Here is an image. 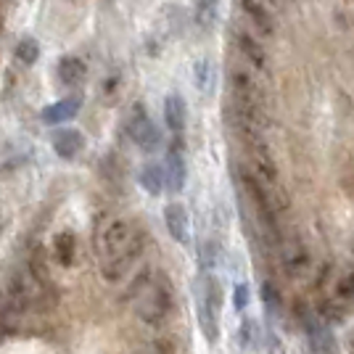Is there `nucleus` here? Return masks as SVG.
I'll list each match as a JSON object with an SVG mask.
<instances>
[{
    "label": "nucleus",
    "mask_w": 354,
    "mask_h": 354,
    "mask_svg": "<svg viewBox=\"0 0 354 354\" xmlns=\"http://www.w3.org/2000/svg\"><path fill=\"white\" fill-rule=\"evenodd\" d=\"M193 14H196V24L201 30L214 27V21L220 19V0H196Z\"/></svg>",
    "instance_id": "a211bd4d"
},
{
    "label": "nucleus",
    "mask_w": 354,
    "mask_h": 354,
    "mask_svg": "<svg viewBox=\"0 0 354 354\" xmlns=\"http://www.w3.org/2000/svg\"><path fill=\"white\" fill-rule=\"evenodd\" d=\"M238 180H241V185H243V191H246V196H249L251 207H254V212H257V217H259V222H262V227H265L270 236L278 238V209H275V204H272V196H270V191H267L265 185L259 183V177L251 172L249 167H241L238 169Z\"/></svg>",
    "instance_id": "7ed1b4c3"
},
{
    "label": "nucleus",
    "mask_w": 354,
    "mask_h": 354,
    "mask_svg": "<svg viewBox=\"0 0 354 354\" xmlns=\"http://www.w3.org/2000/svg\"><path fill=\"white\" fill-rule=\"evenodd\" d=\"M185 151H183V143L175 140L169 151H167V162H164V183L172 193L183 191L185 185Z\"/></svg>",
    "instance_id": "0eeeda50"
},
{
    "label": "nucleus",
    "mask_w": 354,
    "mask_h": 354,
    "mask_svg": "<svg viewBox=\"0 0 354 354\" xmlns=\"http://www.w3.org/2000/svg\"><path fill=\"white\" fill-rule=\"evenodd\" d=\"M241 8H243V14L251 19V24L262 32L265 37L275 35V21H272L270 11H267L259 0H241Z\"/></svg>",
    "instance_id": "4468645a"
},
{
    "label": "nucleus",
    "mask_w": 354,
    "mask_h": 354,
    "mask_svg": "<svg viewBox=\"0 0 354 354\" xmlns=\"http://www.w3.org/2000/svg\"><path fill=\"white\" fill-rule=\"evenodd\" d=\"M164 225H167L169 236L175 238L180 246L188 243L191 222H188V212H185L183 204H167V207H164Z\"/></svg>",
    "instance_id": "1a4fd4ad"
},
{
    "label": "nucleus",
    "mask_w": 354,
    "mask_h": 354,
    "mask_svg": "<svg viewBox=\"0 0 354 354\" xmlns=\"http://www.w3.org/2000/svg\"><path fill=\"white\" fill-rule=\"evenodd\" d=\"M336 299L339 301H354V272L341 275L336 283Z\"/></svg>",
    "instance_id": "4be33fe9"
},
{
    "label": "nucleus",
    "mask_w": 354,
    "mask_h": 354,
    "mask_svg": "<svg viewBox=\"0 0 354 354\" xmlns=\"http://www.w3.org/2000/svg\"><path fill=\"white\" fill-rule=\"evenodd\" d=\"M172 307H175V288L167 278H153L146 291L138 296V317L153 328L167 323Z\"/></svg>",
    "instance_id": "f257e3e1"
},
{
    "label": "nucleus",
    "mask_w": 354,
    "mask_h": 354,
    "mask_svg": "<svg viewBox=\"0 0 354 354\" xmlns=\"http://www.w3.org/2000/svg\"><path fill=\"white\" fill-rule=\"evenodd\" d=\"M164 122H167V127L172 130V133H183L185 130V122H188V109H185V101H183V95H167L164 98Z\"/></svg>",
    "instance_id": "ddd939ff"
},
{
    "label": "nucleus",
    "mask_w": 354,
    "mask_h": 354,
    "mask_svg": "<svg viewBox=\"0 0 354 354\" xmlns=\"http://www.w3.org/2000/svg\"><path fill=\"white\" fill-rule=\"evenodd\" d=\"M77 111H80V101L77 98H64L59 104L48 106L43 111V119L48 124H64V122L77 117Z\"/></svg>",
    "instance_id": "f3484780"
},
{
    "label": "nucleus",
    "mask_w": 354,
    "mask_h": 354,
    "mask_svg": "<svg viewBox=\"0 0 354 354\" xmlns=\"http://www.w3.org/2000/svg\"><path fill=\"white\" fill-rule=\"evenodd\" d=\"M3 227H6V214H3V207H0V233H3Z\"/></svg>",
    "instance_id": "a878e982"
},
{
    "label": "nucleus",
    "mask_w": 354,
    "mask_h": 354,
    "mask_svg": "<svg viewBox=\"0 0 354 354\" xmlns=\"http://www.w3.org/2000/svg\"><path fill=\"white\" fill-rule=\"evenodd\" d=\"M146 233L140 230V227H135L133 238H130V243L124 246V249L114 254L111 259H104L101 262V278L106 283H122L130 272L135 270V265L143 259V254H146Z\"/></svg>",
    "instance_id": "20e7f679"
},
{
    "label": "nucleus",
    "mask_w": 354,
    "mask_h": 354,
    "mask_svg": "<svg viewBox=\"0 0 354 354\" xmlns=\"http://www.w3.org/2000/svg\"><path fill=\"white\" fill-rule=\"evenodd\" d=\"M53 254L59 259V265L64 267H72L74 259H77V236L72 230H61L53 238Z\"/></svg>",
    "instance_id": "dca6fc26"
},
{
    "label": "nucleus",
    "mask_w": 354,
    "mask_h": 354,
    "mask_svg": "<svg viewBox=\"0 0 354 354\" xmlns=\"http://www.w3.org/2000/svg\"><path fill=\"white\" fill-rule=\"evenodd\" d=\"M148 354H172V344L169 341H153Z\"/></svg>",
    "instance_id": "5701e85b"
},
{
    "label": "nucleus",
    "mask_w": 354,
    "mask_h": 354,
    "mask_svg": "<svg viewBox=\"0 0 354 354\" xmlns=\"http://www.w3.org/2000/svg\"><path fill=\"white\" fill-rule=\"evenodd\" d=\"M246 301H249V288H246V286H238L236 288V307L238 310H243V307H246Z\"/></svg>",
    "instance_id": "b1692460"
},
{
    "label": "nucleus",
    "mask_w": 354,
    "mask_h": 354,
    "mask_svg": "<svg viewBox=\"0 0 354 354\" xmlns=\"http://www.w3.org/2000/svg\"><path fill=\"white\" fill-rule=\"evenodd\" d=\"M236 45H238V50H241V56L249 61L254 69H259V72H267V69H270V56H267V50L262 48V43H257L251 35L238 30Z\"/></svg>",
    "instance_id": "9d476101"
},
{
    "label": "nucleus",
    "mask_w": 354,
    "mask_h": 354,
    "mask_svg": "<svg viewBox=\"0 0 354 354\" xmlns=\"http://www.w3.org/2000/svg\"><path fill=\"white\" fill-rule=\"evenodd\" d=\"M14 56L19 64H24V66H32L35 61H37V56H40V48H37V43L32 40V37H24L21 43L16 45Z\"/></svg>",
    "instance_id": "412c9836"
},
{
    "label": "nucleus",
    "mask_w": 354,
    "mask_h": 354,
    "mask_svg": "<svg viewBox=\"0 0 354 354\" xmlns=\"http://www.w3.org/2000/svg\"><path fill=\"white\" fill-rule=\"evenodd\" d=\"M262 294H265V301H267V304H272V301L278 304V291H272V286H270V283H265Z\"/></svg>",
    "instance_id": "393cba45"
},
{
    "label": "nucleus",
    "mask_w": 354,
    "mask_h": 354,
    "mask_svg": "<svg viewBox=\"0 0 354 354\" xmlns=\"http://www.w3.org/2000/svg\"><path fill=\"white\" fill-rule=\"evenodd\" d=\"M317 317H320V323H341L346 317V307L336 296L333 299H320L317 301Z\"/></svg>",
    "instance_id": "aec40b11"
},
{
    "label": "nucleus",
    "mask_w": 354,
    "mask_h": 354,
    "mask_svg": "<svg viewBox=\"0 0 354 354\" xmlns=\"http://www.w3.org/2000/svg\"><path fill=\"white\" fill-rule=\"evenodd\" d=\"M85 148V135L72 127H64L53 135V151L59 153L61 159H74L80 151Z\"/></svg>",
    "instance_id": "9b49d317"
},
{
    "label": "nucleus",
    "mask_w": 354,
    "mask_h": 354,
    "mask_svg": "<svg viewBox=\"0 0 354 354\" xmlns=\"http://www.w3.org/2000/svg\"><path fill=\"white\" fill-rule=\"evenodd\" d=\"M307 325V333H310V346H312V354H339L336 349V341L330 336V330L325 328V323L320 320H304Z\"/></svg>",
    "instance_id": "f8f14e48"
},
{
    "label": "nucleus",
    "mask_w": 354,
    "mask_h": 354,
    "mask_svg": "<svg viewBox=\"0 0 354 354\" xmlns=\"http://www.w3.org/2000/svg\"><path fill=\"white\" fill-rule=\"evenodd\" d=\"M281 262H283V270L288 272V278H301L307 270H310V251L304 243H299V241H288V243H283L281 246Z\"/></svg>",
    "instance_id": "6e6552de"
},
{
    "label": "nucleus",
    "mask_w": 354,
    "mask_h": 354,
    "mask_svg": "<svg viewBox=\"0 0 354 354\" xmlns=\"http://www.w3.org/2000/svg\"><path fill=\"white\" fill-rule=\"evenodd\" d=\"M127 135L133 138V143L143 148V151H153V148L162 143V133L159 127L153 124L151 114L146 111L143 104H135L130 117H127Z\"/></svg>",
    "instance_id": "423d86ee"
},
{
    "label": "nucleus",
    "mask_w": 354,
    "mask_h": 354,
    "mask_svg": "<svg viewBox=\"0 0 354 354\" xmlns=\"http://www.w3.org/2000/svg\"><path fill=\"white\" fill-rule=\"evenodd\" d=\"M196 294H198V323H201V330H204L209 344H214V341L220 339L222 315V288L217 278L201 275L198 286H196Z\"/></svg>",
    "instance_id": "f03ea898"
},
{
    "label": "nucleus",
    "mask_w": 354,
    "mask_h": 354,
    "mask_svg": "<svg viewBox=\"0 0 354 354\" xmlns=\"http://www.w3.org/2000/svg\"><path fill=\"white\" fill-rule=\"evenodd\" d=\"M133 233H135L133 222L122 220V217H114V220L104 222V225L95 230V238H93V246H95L98 259L104 262V259H111L114 254H119V251L130 243Z\"/></svg>",
    "instance_id": "39448f33"
},
{
    "label": "nucleus",
    "mask_w": 354,
    "mask_h": 354,
    "mask_svg": "<svg viewBox=\"0 0 354 354\" xmlns=\"http://www.w3.org/2000/svg\"><path fill=\"white\" fill-rule=\"evenodd\" d=\"M88 77V66L85 61L77 59V56H66V59L59 61V80L69 88H77L82 80Z\"/></svg>",
    "instance_id": "2eb2a0df"
},
{
    "label": "nucleus",
    "mask_w": 354,
    "mask_h": 354,
    "mask_svg": "<svg viewBox=\"0 0 354 354\" xmlns=\"http://www.w3.org/2000/svg\"><path fill=\"white\" fill-rule=\"evenodd\" d=\"M140 188L146 193H151V196H159L164 188V172L159 164H146L143 169H140Z\"/></svg>",
    "instance_id": "6ab92c4d"
}]
</instances>
